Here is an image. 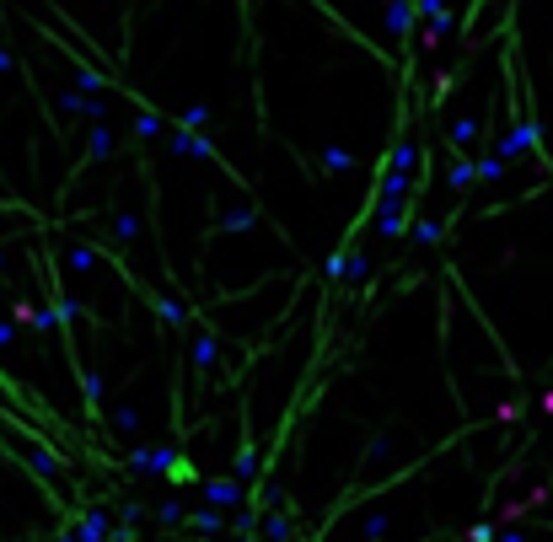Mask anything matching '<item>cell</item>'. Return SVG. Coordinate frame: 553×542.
<instances>
[{
  "label": "cell",
  "mask_w": 553,
  "mask_h": 542,
  "mask_svg": "<svg viewBox=\"0 0 553 542\" xmlns=\"http://www.w3.org/2000/svg\"><path fill=\"white\" fill-rule=\"evenodd\" d=\"M205 494L215 499V505H231V499H242V483H237V478H215Z\"/></svg>",
  "instance_id": "obj_1"
},
{
  "label": "cell",
  "mask_w": 553,
  "mask_h": 542,
  "mask_svg": "<svg viewBox=\"0 0 553 542\" xmlns=\"http://www.w3.org/2000/svg\"><path fill=\"white\" fill-rule=\"evenodd\" d=\"M409 22H414V0H392V33L403 38V33H409Z\"/></svg>",
  "instance_id": "obj_2"
},
{
  "label": "cell",
  "mask_w": 553,
  "mask_h": 542,
  "mask_svg": "<svg viewBox=\"0 0 553 542\" xmlns=\"http://www.w3.org/2000/svg\"><path fill=\"white\" fill-rule=\"evenodd\" d=\"M451 188H457V193L473 188V167H468V161H451Z\"/></svg>",
  "instance_id": "obj_3"
},
{
  "label": "cell",
  "mask_w": 553,
  "mask_h": 542,
  "mask_svg": "<svg viewBox=\"0 0 553 542\" xmlns=\"http://www.w3.org/2000/svg\"><path fill=\"white\" fill-rule=\"evenodd\" d=\"M210 354H215V344H210V338H199V344H193V360L210 365Z\"/></svg>",
  "instance_id": "obj_4"
}]
</instances>
